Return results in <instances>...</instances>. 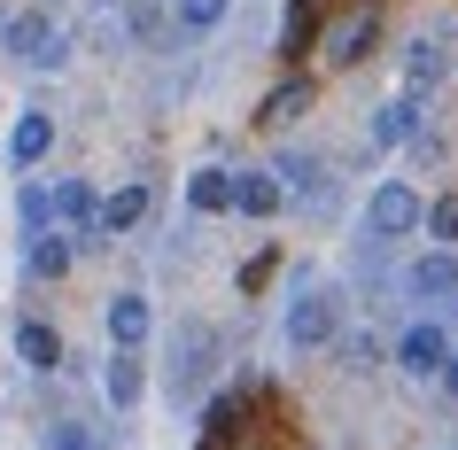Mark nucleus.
Here are the masks:
<instances>
[{"label":"nucleus","mask_w":458,"mask_h":450,"mask_svg":"<svg viewBox=\"0 0 458 450\" xmlns=\"http://www.w3.org/2000/svg\"><path fill=\"white\" fill-rule=\"evenodd\" d=\"M280 334H288V350H335V334H342V295H335L327 280H295Z\"/></svg>","instance_id":"obj_1"},{"label":"nucleus","mask_w":458,"mask_h":450,"mask_svg":"<svg viewBox=\"0 0 458 450\" xmlns=\"http://www.w3.org/2000/svg\"><path fill=\"white\" fill-rule=\"evenodd\" d=\"M420 210H428V202H420L404 179H381V187L365 194V233L373 241H404V233H420Z\"/></svg>","instance_id":"obj_2"},{"label":"nucleus","mask_w":458,"mask_h":450,"mask_svg":"<svg viewBox=\"0 0 458 450\" xmlns=\"http://www.w3.org/2000/svg\"><path fill=\"white\" fill-rule=\"evenodd\" d=\"M210 373H217V334L202 327V318H187V327L171 334V388L187 396V388H202Z\"/></svg>","instance_id":"obj_3"},{"label":"nucleus","mask_w":458,"mask_h":450,"mask_svg":"<svg viewBox=\"0 0 458 450\" xmlns=\"http://www.w3.org/2000/svg\"><path fill=\"white\" fill-rule=\"evenodd\" d=\"M451 327L443 318H420V327H404V342H396V365H404L411 380H443V365H451Z\"/></svg>","instance_id":"obj_4"},{"label":"nucleus","mask_w":458,"mask_h":450,"mask_svg":"<svg viewBox=\"0 0 458 450\" xmlns=\"http://www.w3.org/2000/svg\"><path fill=\"white\" fill-rule=\"evenodd\" d=\"M8 55L24 63V71H63V31L47 24V16H8Z\"/></svg>","instance_id":"obj_5"},{"label":"nucleus","mask_w":458,"mask_h":450,"mask_svg":"<svg viewBox=\"0 0 458 450\" xmlns=\"http://www.w3.org/2000/svg\"><path fill=\"white\" fill-rule=\"evenodd\" d=\"M101 318H109V342H117V350H148V334H156V310H148L140 287H117Z\"/></svg>","instance_id":"obj_6"},{"label":"nucleus","mask_w":458,"mask_h":450,"mask_svg":"<svg viewBox=\"0 0 458 450\" xmlns=\"http://www.w3.org/2000/svg\"><path fill=\"white\" fill-rule=\"evenodd\" d=\"M404 295H420V303H451V295H458V257H451V249H428V257H411Z\"/></svg>","instance_id":"obj_7"},{"label":"nucleus","mask_w":458,"mask_h":450,"mask_svg":"<svg viewBox=\"0 0 458 450\" xmlns=\"http://www.w3.org/2000/svg\"><path fill=\"white\" fill-rule=\"evenodd\" d=\"M148 210H156V187L148 179H124L117 194H101V233H140Z\"/></svg>","instance_id":"obj_8"},{"label":"nucleus","mask_w":458,"mask_h":450,"mask_svg":"<svg viewBox=\"0 0 458 450\" xmlns=\"http://www.w3.org/2000/svg\"><path fill=\"white\" fill-rule=\"evenodd\" d=\"M443 78H451V39H443V31H420V39L404 47V86L428 94V86H443Z\"/></svg>","instance_id":"obj_9"},{"label":"nucleus","mask_w":458,"mask_h":450,"mask_svg":"<svg viewBox=\"0 0 458 450\" xmlns=\"http://www.w3.org/2000/svg\"><path fill=\"white\" fill-rule=\"evenodd\" d=\"M373 39H381V16H373V8H358V16H342V24H335L327 63H335V71H358L365 55H373Z\"/></svg>","instance_id":"obj_10"},{"label":"nucleus","mask_w":458,"mask_h":450,"mask_svg":"<svg viewBox=\"0 0 458 450\" xmlns=\"http://www.w3.org/2000/svg\"><path fill=\"white\" fill-rule=\"evenodd\" d=\"M55 217H63L71 233L101 241V194H94V179H63V187H55Z\"/></svg>","instance_id":"obj_11"},{"label":"nucleus","mask_w":458,"mask_h":450,"mask_svg":"<svg viewBox=\"0 0 458 450\" xmlns=\"http://www.w3.org/2000/svg\"><path fill=\"white\" fill-rule=\"evenodd\" d=\"M71 264H78V249H71L63 233H55V225H47V233H31V249H24V272H31L39 287H63V280H71Z\"/></svg>","instance_id":"obj_12"},{"label":"nucleus","mask_w":458,"mask_h":450,"mask_svg":"<svg viewBox=\"0 0 458 450\" xmlns=\"http://www.w3.org/2000/svg\"><path fill=\"white\" fill-rule=\"evenodd\" d=\"M365 132H373V148H396V140H420V94H396V101H381V109H373V124H365Z\"/></svg>","instance_id":"obj_13"},{"label":"nucleus","mask_w":458,"mask_h":450,"mask_svg":"<svg viewBox=\"0 0 458 450\" xmlns=\"http://www.w3.org/2000/svg\"><path fill=\"white\" fill-rule=\"evenodd\" d=\"M47 148H55V117H47V109L16 117V132H8V164L31 171V164H47Z\"/></svg>","instance_id":"obj_14"},{"label":"nucleus","mask_w":458,"mask_h":450,"mask_svg":"<svg viewBox=\"0 0 458 450\" xmlns=\"http://www.w3.org/2000/svg\"><path fill=\"white\" fill-rule=\"evenodd\" d=\"M280 202H288L280 171H242V179H233V210H242V217H272Z\"/></svg>","instance_id":"obj_15"},{"label":"nucleus","mask_w":458,"mask_h":450,"mask_svg":"<svg viewBox=\"0 0 458 450\" xmlns=\"http://www.w3.org/2000/svg\"><path fill=\"white\" fill-rule=\"evenodd\" d=\"M187 210H202V217L233 210V171H225V164H202V171L187 179Z\"/></svg>","instance_id":"obj_16"},{"label":"nucleus","mask_w":458,"mask_h":450,"mask_svg":"<svg viewBox=\"0 0 458 450\" xmlns=\"http://www.w3.org/2000/svg\"><path fill=\"white\" fill-rule=\"evenodd\" d=\"M16 350H24L31 373H55V365H63V334H55L47 318H24V327H16Z\"/></svg>","instance_id":"obj_17"},{"label":"nucleus","mask_w":458,"mask_h":450,"mask_svg":"<svg viewBox=\"0 0 458 450\" xmlns=\"http://www.w3.org/2000/svg\"><path fill=\"white\" fill-rule=\"evenodd\" d=\"M101 388H109V403H117V412H132V403H140V350H117V357H109Z\"/></svg>","instance_id":"obj_18"},{"label":"nucleus","mask_w":458,"mask_h":450,"mask_svg":"<svg viewBox=\"0 0 458 450\" xmlns=\"http://www.w3.org/2000/svg\"><path fill=\"white\" fill-rule=\"evenodd\" d=\"M318 39V0H288V24H280V55H303Z\"/></svg>","instance_id":"obj_19"},{"label":"nucleus","mask_w":458,"mask_h":450,"mask_svg":"<svg viewBox=\"0 0 458 450\" xmlns=\"http://www.w3.org/2000/svg\"><path fill=\"white\" fill-rule=\"evenodd\" d=\"M280 187L288 194H327V164H318V156H280Z\"/></svg>","instance_id":"obj_20"},{"label":"nucleus","mask_w":458,"mask_h":450,"mask_svg":"<svg viewBox=\"0 0 458 450\" xmlns=\"http://www.w3.org/2000/svg\"><path fill=\"white\" fill-rule=\"evenodd\" d=\"M303 109H311V86H303V78H288V86H280V94L257 109V124H295Z\"/></svg>","instance_id":"obj_21"},{"label":"nucleus","mask_w":458,"mask_h":450,"mask_svg":"<svg viewBox=\"0 0 458 450\" xmlns=\"http://www.w3.org/2000/svg\"><path fill=\"white\" fill-rule=\"evenodd\" d=\"M47 450H109V435L86 427V420H55L47 427Z\"/></svg>","instance_id":"obj_22"},{"label":"nucleus","mask_w":458,"mask_h":450,"mask_svg":"<svg viewBox=\"0 0 458 450\" xmlns=\"http://www.w3.org/2000/svg\"><path fill=\"white\" fill-rule=\"evenodd\" d=\"M124 24H132L140 47H164V8H156V0H124Z\"/></svg>","instance_id":"obj_23"},{"label":"nucleus","mask_w":458,"mask_h":450,"mask_svg":"<svg viewBox=\"0 0 458 450\" xmlns=\"http://www.w3.org/2000/svg\"><path fill=\"white\" fill-rule=\"evenodd\" d=\"M420 233H435V249H451L458 241V194H443L435 210H420Z\"/></svg>","instance_id":"obj_24"},{"label":"nucleus","mask_w":458,"mask_h":450,"mask_svg":"<svg viewBox=\"0 0 458 450\" xmlns=\"http://www.w3.org/2000/svg\"><path fill=\"white\" fill-rule=\"evenodd\" d=\"M335 342H342V365H350V373H373V365H381V342H373V334H335Z\"/></svg>","instance_id":"obj_25"},{"label":"nucleus","mask_w":458,"mask_h":450,"mask_svg":"<svg viewBox=\"0 0 458 450\" xmlns=\"http://www.w3.org/2000/svg\"><path fill=\"white\" fill-rule=\"evenodd\" d=\"M225 24V0H179V31H210Z\"/></svg>","instance_id":"obj_26"},{"label":"nucleus","mask_w":458,"mask_h":450,"mask_svg":"<svg viewBox=\"0 0 458 450\" xmlns=\"http://www.w3.org/2000/svg\"><path fill=\"white\" fill-rule=\"evenodd\" d=\"M47 217H55V194L24 187V233H47Z\"/></svg>","instance_id":"obj_27"},{"label":"nucleus","mask_w":458,"mask_h":450,"mask_svg":"<svg viewBox=\"0 0 458 450\" xmlns=\"http://www.w3.org/2000/svg\"><path fill=\"white\" fill-rule=\"evenodd\" d=\"M443 388H451V396H458V350H451V365H443Z\"/></svg>","instance_id":"obj_28"}]
</instances>
